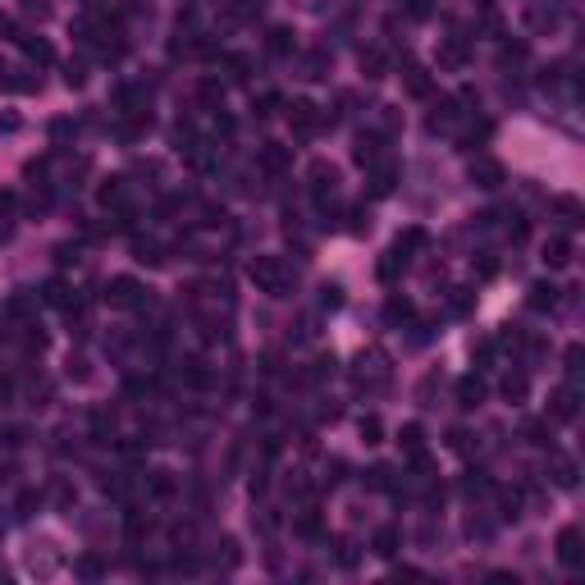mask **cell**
<instances>
[{
    "instance_id": "4fadbf2b",
    "label": "cell",
    "mask_w": 585,
    "mask_h": 585,
    "mask_svg": "<svg viewBox=\"0 0 585 585\" xmlns=\"http://www.w3.org/2000/svg\"><path fill=\"white\" fill-rule=\"evenodd\" d=\"M407 92L412 96H430V73L421 64H407Z\"/></svg>"
},
{
    "instance_id": "83f0119b",
    "label": "cell",
    "mask_w": 585,
    "mask_h": 585,
    "mask_svg": "<svg viewBox=\"0 0 585 585\" xmlns=\"http://www.w3.org/2000/svg\"><path fill=\"white\" fill-rule=\"evenodd\" d=\"M384 316H389V320H407V316H412V302H403V297H389Z\"/></svg>"
},
{
    "instance_id": "74e56055",
    "label": "cell",
    "mask_w": 585,
    "mask_h": 585,
    "mask_svg": "<svg viewBox=\"0 0 585 585\" xmlns=\"http://www.w3.org/2000/svg\"><path fill=\"white\" fill-rule=\"evenodd\" d=\"M0 78H5V60H0Z\"/></svg>"
},
{
    "instance_id": "ba28073f",
    "label": "cell",
    "mask_w": 585,
    "mask_h": 585,
    "mask_svg": "<svg viewBox=\"0 0 585 585\" xmlns=\"http://www.w3.org/2000/svg\"><path fill=\"white\" fill-rule=\"evenodd\" d=\"M549 412L558 416V421H572V416H577V394H572V389H558V394L549 398Z\"/></svg>"
},
{
    "instance_id": "e0dca14e",
    "label": "cell",
    "mask_w": 585,
    "mask_h": 585,
    "mask_svg": "<svg viewBox=\"0 0 585 585\" xmlns=\"http://www.w3.org/2000/svg\"><path fill=\"white\" fill-rule=\"evenodd\" d=\"M379 160V138H362L357 142V165H375Z\"/></svg>"
},
{
    "instance_id": "9c48e42d",
    "label": "cell",
    "mask_w": 585,
    "mask_h": 585,
    "mask_svg": "<svg viewBox=\"0 0 585 585\" xmlns=\"http://www.w3.org/2000/svg\"><path fill=\"white\" fill-rule=\"evenodd\" d=\"M18 46H23V55H28L32 64H51V60H55V51L42 42V37H18Z\"/></svg>"
},
{
    "instance_id": "603a6c76",
    "label": "cell",
    "mask_w": 585,
    "mask_h": 585,
    "mask_svg": "<svg viewBox=\"0 0 585 585\" xmlns=\"http://www.w3.org/2000/svg\"><path fill=\"white\" fill-rule=\"evenodd\" d=\"M229 73H233V83H247L252 60H247V55H229Z\"/></svg>"
},
{
    "instance_id": "f546056e",
    "label": "cell",
    "mask_w": 585,
    "mask_h": 585,
    "mask_svg": "<svg viewBox=\"0 0 585 585\" xmlns=\"http://www.w3.org/2000/svg\"><path fill=\"white\" fill-rule=\"evenodd\" d=\"M0 439H5L9 448H18V444L28 439V430H23V425H5V430H0Z\"/></svg>"
},
{
    "instance_id": "836d02e7",
    "label": "cell",
    "mask_w": 585,
    "mask_h": 585,
    "mask_svg": "<svg viewBox=\"0 0 585 585\" xmlns=\"http://www.w3.org/2000/svg\"><path fill=\"white\" fill-rule=\"evenodd\" d=\"M64 83H69V87H83L87 83V69H83V64H69V69H64Z\"/></svg>"
},
{
    "instance_id": "7a4b0ae2",
    "label": "cell",
    "mask_w": 585,
    "mask_h": 585,
    "mask_svg": "<svg viewBox=\"0 0 585 585\" xmlns=\"http://www.w3.org/2000/svg\"><path fill=\"white\" fill-rule=\"evenodd\" d=\"M105 302H110V307H119V311L142 307V302H146V288L133 275H119V279H110V288H105Z\"/></svg>"
},
{
    "instance_id": "d4e9b609",
    "label": "cell",
    "mask_w": 585,
    "mask_h": 585,
    "mask_svg": "<svg viewBox=\"0 0 585 585\" xmlns=\"http://www.w3.org/2000/svg\"><path fill=\"white\" fill-rule=\"evenodd\" d=\"M553 206H558V215H567V224L581 220V201H577V197H558Z\"/></svg>"
},
{
    "instance_id": "44dd1931",
    "label": "cell",
    "mask_w": 585,
    "mask_h": 585,
    "mask_svg": "<svg viewBox=\"0 0 585 585\" xmlns=\"http://www.w3.org/2000/svg\"><path fill=\"white\" fill-rule=\"evenodd\" d=\"M362 69H366V78H384V55H379V51H366L362 55Z\"/></svg>"
},
{
    "instance_id": "cb8c5ba5",
    "label": "cell",
    "mask_w": 585,
    "mask_h": 585,
    "mask_svg": "<svg viewBox=\"0 0 585 585\" xmlns=\"http://www.w3.org/2000/svg\"><path fill=\"white\" fill-rule=\"evenodd\" d=\"M101 201H105V206H119V201H124V179H110V183H105V188H101Z\"/></svg>"
},
{
    "instance_id": "52a82bcc",
    "label": "cell",
    "mask_w": 585,
    "mask_h": 585,
    "mask_svg": "<svg viewBox=\"0 0 585 585\" xmlns=\"http://www.w3.org/2000/svg\"><path fill=\"white\" fill-rule=\"evenodd\" d=\"M480 398H485V384L475 375L457 379V407H466V412H471V407H480Z\"/></svg>"
},
{
    "instance_id": "8992f818",
    "label": "cell",
    "mask_w": 585,
    "mask_h": 585,
    "mask_svg": "<svg viewBox=\"0 0 585 585\" xmlns=\"http://www.w3.org/2000/svg\"><path fill=\"white\" fill-rule=\"evenodd\" d=\"M288 124H292V133H302V138H307V133H316L320 129L316 105H311V101H292L288 105Z\"/></svg>"
},
{
    "instance_id": "30bf717a",
    "label": "cell",
    "mask_w": 585,
    "mask_h": 585,
    "mask_svg": "<svg viewBox=\"0 0 585 585\" xmlns=\"http://www.w3.org/2000/svg\"><path fill=\"white\" fill-rule=\"evenodd\" d=\"M394 179H398L394 165H375V174H370V192H375V197H389V192H394Z\"/></svg>"
},
{
    "instance_id": "ffe728a7",
    "label": "cell",
    "mask_w": 585,
    "mask_h": 585,
    "mask_svg": "<svg viewBox=\"0 0 585 585\" xmlns=\"http://www.w3.org/2000/svg\"><path fill=\"white\" fill-rule=\"evenodd\" d=\"M270 51H275V55L292 51V32H288V28H275V32H270Z\"/></svg>"
},
{
    "instance_id": "d6a6232c",
    "label": "cell",
    "mask_w": 585,
    "mask_h": 585,
    "mask_svg": "<svg viewBox=\"0 0 585 585\" xmlns=\"http://www.w3.org/2000/svg\"><path fill=\"white\" fill-rule=\"evenodd\" d=\"M320 302H325V307H338V302H343V288H338V284H325V288H320Z\"/></svg>"
},
{
    "instance_id": "9a60e30c",
    "label": "cell",
    "mask_w": 585,
    "mask_h": 585,
    "mask_svg": "<svg viewBox=\"0 0 585 585\" xmlns=\"http://www.w3.org/2000/svg\"><path fill=\"white\" fill-rule=\"evenodd\" d=\"M403 261H407L403 252H398V247H389V252H384V261H379V279H394L398 270H403Z\"/></svg>"
},
{
    "instance_id": "8fae6325",
    "label": "cell",
    "mask_w": 585,
    "mask_h": 585,
    "mask_svg": "<svg viewBox=\"0 0 585 585\" xmlns=\"http://www.w3.org/2000/svg\"><path fill=\"white\" fill-rule=\"evenodd\" d=\"M544 261H549L553 270L567 266V261H572V242L567 238H549V242H544Z\"/></svg>"
},
{
    "instance_id": "5bb4252c",
    "label": "cell",
    "mask_w": 585,
    "mask_h": 585,
    "mask_svg": "<svg viewBox=\"0 0 585 585\" xmlns=\"http://www.w3.org/2000/svg\"><path fill=\"white\" fill-rule=\"evenodd\" d=\"M553 480L558 485H577V462H572V457H553Z\"/></svg>"
},
{
    "instance_id": "277c9868",
    "label": "cell",
    "mask_w": 585,
    "mask_h": 585,
    "mask_svg": "<svg viewBox=\"0 0 585 585\" xmlns=\"http://www.w3.org/2000/svg\"><path fill=\"white\" fill-rule=\"evenodd\" d=\"M256 165H261V170H266V174H284L288 165H292V146L266 142V146H261V151H256Z\"/></svg>"
},
{
    "instance_id": "7402d4cb",
    "label": "cell",
    "mask_w": 585,
    "mask_h": 585,
    "mask_svg": "<svg viewBox=\"0 0 585 585\" xmlns=\"http://www.w3.org/2000/svg\"><path fill=\"white\" fill-rule=\"evenodd\" d=\"M46 302H51V307H69V288H64L60 279H51V284H46Z\"/></svg>"
},
{
    "instance_id": "d6986e66",
    "label": "cell",
    "mask_w": 585,
    "mask_h": 585,
    "mask_svg": "<svg viewBox=\"0 0 585 585\" xmlns=\"http://www.w3.org/2000/svg\"><path fill=\"white\" fill-rule=\"evenodd\" d=\"M398 439H403V448H407V453H421V439H425V430H421V425H403V435H398Z\"/></svg>"
},
{
    "instance_id": "e575fe53",
    "label": "cell",
    "mask_w": 585,
    "mask_h": 585,
    "mask_svg": "<svg viewBox=\"0 0 585 585\" xmlns=\"http://www.w3.org/2000/svg\"><path fill=\"white\" fill-rule=\"evenodd\" d=\"M462 60H466V51H462V46H457V42H453V46H444V64H453V69H457V64H462Z\"/></svg>"
},
{
    "instance_id": "8d00e7d4",
    "label": "cell",
    "mask_w": 585,
    "mask_h": 585,
    "mask_svg": "<svg viewBox=\"0 0 585 585\" xmlns=\"http://www.w3.org/2000/svg\"><path fill=\"white\" fill-rule=\"evenodd\" d=\"M69 133H73L69 119H55V124H51V138H69Z\"/></svg>"
},
{
    "instance_id": "6da1fadb",
    "label": "cell",
    "mask_w": 585,
    "mask_h": 585,
    "mask_svg": "<svg viewBox=\"0 0 585 585\" xmlns=\"http://www.w3.org/2000/svg\"><path fill=\"white\" fill-rule=\"evenodd\" d=\"M247 275H252V284L261 292H270V297H288V288H292V270H288L284 256H252Z\"/></svg>"
},
{
    "instance_id": "3957f363",
    "label": "cell",
    "mask_w": 585,
    "mask_h": 585,
    "mask_svg": "<svg viewBox=\"0 0 585 585\" xmlns=\"http://www.w3.org/2000/svg\"><path fill=\"white\" fill-rule=\"evenodd\" d=\"M558 562H562V567H581V562H585L577 526H562V531H558Z\"/></svg>"
},
{
    "instance_id": "4316f807",
    "label": "cell",
    "mask_w": 585,
    "mask_h": 585,
    "mask_svg": "<svg viewBox=\"0 0 585 585\" xmlns=\"http://www.w3.org/2000/svg\"><path fill=\"white\" fill-rule=\"evenodd\" d=\"M362 439H366V444H379V439H384V425H379V416H366V421H362Z\"/></svg>"
},
{
    "instance_id": "5b68a950",
    "label": "cell",
    "mask_w": 585,
    "mask_h": 585,
    "mask_svg": "<svg viewBox=\"0 0 585 585\" xmlns=\"http://www.w3.org/2000/svg\"><path fill=\"white\" fill-rule=\"evenodd\" d=\"M471 183H475V188H499V183H503V165L490 160V155H475V160H471Z\"/></svg>"
},
{
    "instance_id": "1f68e13d",
    "label": "cell",
    "mask_w": 585,
    "mask_h": 585,
    "mask_svg": "<svg viewBox=\"0 0 585 585\" xmlns=\"http://www.w3.org/2000/svg\"><path fill=\"white\" fill-rule=\"evenodd\" d=\"M526 435H531V444H549V425H544V421H531V425H526Z\"/></svg>"
},
{
    "instance_id": "d590c367",
    "label": "cell",
    "mask_w": 585,
    "mask_h": 585,
    "mask_svg": "<svg viewBox=\"0 0 585 585\" xmlns=\"http://www.w3.org/2000/svg\"><path fill=\"white\" fill-rule=\"evenodd\" d=\"M151 490H155V494H160V499H165V494H170V490H174V480H170V475H165V471H155V480H151Z\"/></svg>"
},
{
    "instance_id": "ac0fdd59",
    "label": "cell",
    "mask_w": 585,
    "mask_h": 585,
    "mask_svg": "<svg viewBox=\"0 0 585 585\" xmlns=\"http://www.w3.org/2000/svg\"><path fill=\"white\" fill-rule=\"evenodd\" d=\"M421 242H425V229H407V233H398V242H394V247L407 256V252H416Z\"/></svg>"
},
{
    "instance_id": "2e32d148",
    "label": "cell",
    "mask_w": 585,
    "mask_h": 585,
    "mask_svg": "<svg viewBox=\"0 0 585 585\" xmlns=\"http://www.w3.org/2000/svg\"><path fill=\"white\" fill-rule=\"evenodd\" d=\"M375 553H379V558H394V553H398V531H389V526H384V531L375 535Z\"/></svg>"
},
{
    "instance_id": "f1b7e54d",
    "label": "cell",
    "mask_w": 585,
    "mask_h": 585,
    "mask_svg": "<svg viewBox=\"0 0 585 585\" xmlns=\"http://www.w3.org/2000/svg\"><path fill=\"white\" fill-rule=\"evenodd\" d=\"M503 394H508L512 403H516V398H526V375H508V379H503Z\"/></svg>"
},
{
    "instance_id": "484cf974",
    "label": "cell",
    "mask_w": 585,
    "mask_h": 585,
    "mask_svg": "<svg viewBox=\"0 0 585 585\" xmlns=\"http://www.w3.org/2000/svg\"><path fill=\"white\" fill-rule=\"evenodd\" d=\"M197 96H201L206 105H220V101H224V87H220V83H211V78H206V83L197 87Z\"/></svg>"
},
{
    "instance_id": "4dcf8cb0",
    "label": "cell",
    "mask_w": 585,
    "mask_h": 585,
    "mask_svg": "<svg viewBox=\"0 0 585 585\" xmlns=\"http://www.w3.org/2000/svg\"><path fill=\"white\" fill-rule=\"evenodd\" d=\"M430 9H435V0H407V14L412 18H430Z\"/></svg>"
},
{
    "instance_id": "7c38bea8",
    "label": "cell",
    "mask_w": 585,
    "mask_h": 585,
    "mask_svg": "<svg viewBox=\"0 0 585 585\" xmlns=\"http://www.w3.org/2000/svg\"><path fill=\"white\" fill-rule=\"evenodd\" d=\"M526 302H531L535 311H549L553 302H558V288H553V284H531V297H526Z\"/></svg>"
}]
</instances>
